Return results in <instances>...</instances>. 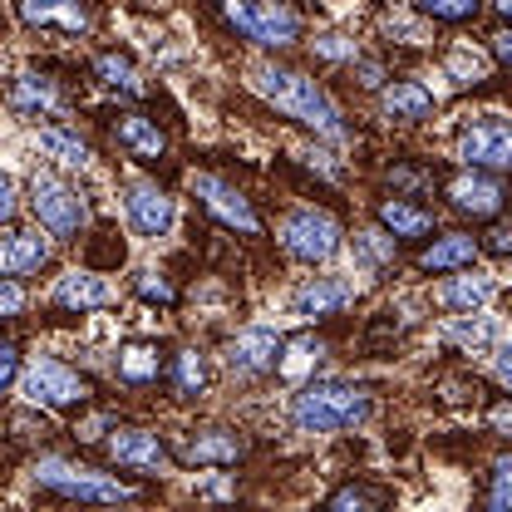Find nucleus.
I'll list each match as a JSON object with an SVG mask.
<instances>
[{
  "label": "nucleus",
  "mask_w": 512,
  "mask_h": 512,
  "mask_svg": "<svg viewBox=\"0 0 512 512\" xmlns=\"http://www.w3.org/2000/svg\"><path fill=\"white\" fill-rule=\"evenodd\" d=\"M252 89L266 104H276L286 119H296L301 128H311L316 138H325V143H345L350 138V124H345L340 104L330 99V89L320 79H311V74H301L291 64L261 60V64H252Z\"/></svg>",
  "instance_id": "obj_1"
},
{
  "label": "nucleus",
  "mask_w": 512,
  "mask_h": 512,
  "mask_svg": "<svg viewBox=\"0 0 512 512\" xmlns=\"http://www.w3.org/2000/svg\"><path fill=\"white\" fill-rule=\"evenodd\" d=\"M375 394L350 380H311L291 394V429L296 434H350L370 419Z\"/></svg>",
  "instance_id": "obj_2"
},
{
  "label": "nucleus",
  "mask_w": 512,
  "mask_h": 512,
  "mask_svg": "<svg viewBox=\"0 0 512 512\" xmlns=\"http://www.w3.org/2000/svg\"><path fill=\"white\" fill-rule=\"evenodd\" d=\"M30 483H35V493L60 498V503H133L138 498V488L124 483V478H114V473H104L94 463L55 458V453L50 458H35Z\"/></svg>",
  "instance_id": "obj_3"
},
{
  "label": "nucleus",
  "mask_w": 512,
  "mask_h": 512,
  "mask_svg": "<svg viewBox=\"0 0 512 512\" xmlns=\"http://www.w3.org/2000/svg\"><path fill=\"white\" fill-rule=\"evenodd\" d=\"M25 202H30V217H35L55 242H79V237L89 232V202H84V192L74 188L64 173H55V168H35V173H30Z\"/></svg>",
  "instance_id": "obj_4"
},
{
  "label": "nucleus",
  "mask_w": 512,
  "mask_h": 512,
  "mask_svg": "<svg viewBox=\"0 0 512 512\" xmlns=\"http://www.w3.org/2000/svg\"><path fill=\"white\" fill-rule=\"evenodd\" d=\"M222 20L256 50H291L306 40V20L281 0H212Z\"/></svg>",
  "instance_id": "obj_5"
},
{
  "label": "nucleus",
  "mask_w": 512,
  "mask_h": 512,
  "mask_svg": "<svg viewBox=\"0 0 512 512\" xmlns=\"http://www.w3.org/2000/svg\"><path fill=\"white\" fill-rule=\"evenodd\" d=\"M276 242H281V252L291 256V261H301V266H325V261H335L340 247H345V227H340V217L325 212V207H291V212L281 217Z\"/></svg>",
  "instance_id": "obj_6"
},
{
  "label": "nucleus",
  "mask_w": 512,
  "mask_h": 512,
  "mask_svg": "<svg viewBox=\"0 0 512 512\" xmlns=\"http://www.w3.org/2000/svg\"><path fill=\"white\" fill-rule=\"evenodd\" d=\"M20 394H25L30 409H55L60 414V409H84L94 389L74 365H64L55 355H40L20 370Z\"/></svg>",
  "instance_id": "obj_7"
},
{
  "label": "nucleus",
  "mask_w": 512,
  "mask_h": 512,
  "mask_svg": "<svg viewBox=\"0 0 512 512\" xmlns=\"http://www.w3.org/2000/svg\"><path fill=\"white\" fill-rule=\"evenodd\" d=\"M188 188H192V202H197L222 232L261 237V212H256L252 197L237 188V183H227V178H217V173H192Z\"/></svg>",
  "instance_id": "obj_8"
},
{
  "label": "nucleus",
  "mask_w": 512,
  "mask_h": 512,
  "mask_svg": "<svg viewBox=\"0 0 512 512\" xmlns=\"http://www.w3.org/2000/svg\"><path fill=\"white\" fill-rule=\"evenodd\" d=\"M453 153L463 168H483V173H512V119H473L458 128Z\"/></svg>",
  "instance_id": "obj_9"
},
{
  "label": "nucleus",
  "mask_w": 512,
  "mask_h": 512,
  "mask_svg": "<svg viewBox=\"0 0 512 512\" xmlns=\"http://www.w3.org/2000/svg\"><path fill=\"white\" fill-rule=\"evenodd\" d=\"M173 463L183 468H232L247 458V434L242 429H227V424H207V429H183L173 439Z\"/></svg>",
  "instance_id": "obj_10"
},
{
  "label": "nucleus",
  "mask_w": 512,
  "mask_h": 512,
  "mask_svg": "<svg viewBox=\"0 0 512 512\" xmlns=\"http://www.w3.org/2000/svg\"><path fill=\"white\" fill-rule=\"evenodd\" d=\"M281 355H286V335L271 330V325H247V330H237V335L222 345V365H227L237 380L276 375V370H281Z\"/></svg>",
  "instance_id": "obj_11"
},
{
  "label": "nucleus",
  "mask_w": 512,
  "mask_h": 512,
  "mask_svg": "<svg viewBox=\"0 0 512 512\" xmlns=\"http://www.w3.org/2000/svg\"><path fill=\"white\" fill-rule=\"evenodd\" d=\"M15 20L30 35L50 40H84L94 30V5L89 0H15Z\"/></svg>",
  "instance_id": "obj_12"
},
{
  "label": "nucleus",
  "mask_w": 512,
  "mask_h": 512,
  "mask_svg": "<svg viewBox=\"0 0 512 512\" xmlns=\"http://www.w3.org/2000/svg\"><path fill=\"white\" fill-rule=\"evenodd\" d=\"M104 458L109 463H119L124 473H138V478H158L168 463H173V448L158 439V429H138V424H128V429H109L104 434Z\"/></svg>",
  "instance_id": "obj_13"
},
{
  "label": "nucleus",
  "mask_w": 512,
  "mask_h": 512,
  "mask_svg": "<svg viewBox=\"0 0 512 512\" xmlns=\"http://www.w3.org/2000/svg\"><path fill=\"white\" fill-rule=\"evenodd\" d=\"M124 217H128V227H133V237L158 242V237L173 232L178 207H173V197H168V188H163L158 178H128L124 183Z\"/></svg>",
  "instance_id": "obj_14"
},
{
  "label": "nucleus",
  "mask_w": 512,
  "mask_h": 512,
  "mask_svg": "<svg viewBox=\"0 0 512 512\" xmlns=\"http://www.w3.org/2000/svg\"><path fill=\"white\" fill-rule=\"evenodd\" d=\"M444 202H448V212H458L463 222H493V217H503L508 192H503V183L493 173L463 168V173H453L444 183Z\"/></svg>",
  "instance_id": "obj_15"
},
{
  "label": "nucleus",
  "mask_w": 512,
  "mask_h": 512,
  "mask_svg": "<svg viewBox=\"0 0 512 512\" xmlns=\"http://www.w3.org/2000/svg\"><path fill=\"white\" fill-rule=\"evenodd\" d=\"M355 301H360V286L345 281V276H306V281L291 291V311H296L301 320L345 316Z\"/></svg>",
  "instance_id": "obj_16"
},
{
  "label": "nucleus",
  "mask_w": 512,
  "mask_h": 512,
  "mask_svg": "<svg viewBox=\"0 0 512 512\" xmlns=\"http://www.w3.org/2000/svg\"><path fill=\"white\" fill-rule=\"evenodd\" d=\"M5 104H10L15 119H55V114H64V89H60V79H50L45 69L30 64V69L15 74Z\"/></svg>",
  "instance_id": "obj_17"
},
{
  "label": "nucleus",
  "mask_w": 512,
  "mask_h": 512,
  "mask_svg": "<svg viewBox=\"0 0 512 512\" xmlns=\"http://www.w3.org/2000/svg\"><path fill=\"white\" fill-rule=\"evenodd\" d=\"M50 232L35 222V227H10L5 237H0V276H40L45 266H50Z\"/></svg>",
  "instance_id": "obj_18"
},
{
  "label": "nucleus",
  "mask_w": 512,
  "mask_h": 512,
  "mask_svg": "<svg viewBox=\"0 0 512 512\" xmlns=\"http://www.w3.org/2000/svg\"><path fill=\"white\" fill-rule=\"evenodd\" d=\"M114 143L124 148L138 168H168V133L158 128V119L148 114H119L114 119Z\"/></svg>",
  "instance_id": "obj_19"
},
{
  "label": "nucleus",
  "mask_w": 512,
  "mask_h": 512,
  "mask_svg": "<svg viewBox=\"0 0 512 512\" xmlns=\"http://www.w3.org/2000/svg\"><path fill=\"white\" fill-rule=\"evenodd\" d=\"M168 375V345L163 340H128L119 345V355H114V380L133 389V394H143V389H153V384Z\"/></svg>",
  "instance_id": "obj_20"
},
{
  "label": "nucleus",
  "mask_w": 512,
  "mask_h": 512,
  "mask_svg": "<svg viewBox=\"0 0 512 512\" xmlns=\"http://www.w3.org/2000/svg\"><path fill=\"white\" fill-rule=\"evenodd\" d=\"M375 222H380L384 232L399 237V247H409V242H429V237L439 232L434 207H424V202H414V197H404V192L384 197L380 207H375Z\"/></svg>",
  "instance_id": "obj_21"
},
{
  "label": "nucleus",
  "mask_w": 512,
  "mask_h": 512,
  "mask_svg": "<svg viewBox=\"0 0 512 512\" xmlns=\"http://www.w3.org/2000/svg\"><path fill=\"white\" fill-rule=\"evenodd\" d=\"M50 306L64 316H89V311H104L114 306V286L99 276V271H64L50 291Z\"/></svg>",
  "instance_id": "obj_22"
},
{
  "label": "nucleus",
  "mask_w": 512,
  "mask_h": 512,
  "mask_svg": "<svg viewBox=\"0 0 512 512\" xmlns=\"http://www.w3.org/2000/svg\"><path fill=\"white\" fill-rule=\"evenodd\" d=\"M380 114L389 124H404V128H419L429 124L434 114H439V104H434V94L419 84V79H389L380 89Z\"/></svg>",
  "instance_id": "obj_23"
},
{
  "label": "nucleus",
  "mask_w": 512,
  "mask_h": 512,
  "mask_svg": "<svg viewBox=\"0 0 512 512\" xmlns=\"http://www.w3.org/2000/svg\"><path fill=\"white\" fill-rule=\"evenodd\" d=\"M168 389H173V399L178 404H197V399H207V389H212V365H207V350H197V345H178L173 355H168Z\"/></svg>",
  "instance_id": "obj_24"
},
{
  "label": "nucleus",
  "mask_w": 512,
  "mask_h": 512,
  "mask_svg": "<svg viewBox=\"0 0 512 512\" xmlns=\"http://www.w3.org/2000/svg\"><path fill=\"white\" fill-rule=\"evenodd\" d=\"M493 291H498L493 276L463 266V271H448V281L434 291V301H439V311H448V316H473V311H483L493 301Z\"/></svg>",
  "instance_id": "obj_25"
},
{
  "label": "nucleus",
  "mask_w": 512,
  "mask_h": 512,
  "mask_svg": "<svg viewBox=\"0 0 512 512\" xmlns=\"http://www.w3.org/2000/svg\"><path fill=\"white\" fill-rule=\"evenodd\" d=\"M478 252H483V247H478L468 232H434L429 247L419 252V271H424V276H448V271L473 266Z\"/></svg>",
  "instance_id": "obj_26"
},
{
  "label": "nucleus",
  "mask_w": 512,
  "mask_h": 512,
  "mask_svg": "<svg viewBox=\"0 0 512 512\" xmlns=\"http://www.w3.org/2000/svg\"><path fill=\"white\" fill-rule=\"evenodd\" d=\"M89 69H94V79H99L109 94H119V99H143V94H148L143 69L128 60L124 50H99V55L89 60Z\"/></svg>",
  "instance_id": "obj_27"
},
{
  "label": "nucleus",
  "mask_w": 512,
  "mask_h": 512,
  "mask_svg": "<svg viewBox=\"0 0 512 512\" xmlns=\"http://www.w3.org/2000/svg\"><path fill=\"white\" fill-rule=\"evenodd\" d=\"M40 148L60 163V168H69V173H89L94 168V148L74 133V128H64V124H45L40 128Z\"/></svg>",
  "instance_id": "obj_28"
},
{
  "label": "nucleus",
  "mask_w": 512,
  "mask_h": 512,
  "mask_svg": "<svg viewBox=\"0 0 512 512\" xmlns=\"http://www.w3.org/2000/svg\"><path fill=\"white\" fill-rule=\"evenodd\" d=\"M444 340L458 350V355H488L493 350V340H498V325L488 316H448L444 325Z\"/></svg>",
  "instance_id": "obj_29"
},
{
  "label": "nucleus",
  "mask_w": 512,
  "mask_h": 512,
  "mask_svg": "<svg viewBox=\"0 0 512 512\" xmlns=\"http://www.w3.org/2000/svg\"><path fill=\"white\" fill-rule=\"evenodd\" d=\"M355 261H360V271H370V276L394 271V261H399V237H394V232H384V227L355 232Z\"/></svg>",
  "instance_id": "obj_30"
},
{
  "label": "nucleus",
  "mask_w": 512,
  "mask_h": 512,
  "mask_svg": "<svg viewBox=\"0 0 512 512\" xmlns=\"http://www.w3.org/2000/svg\"><path fill=\"white\" fill-rule=\"evenodd\" d=\"M488 0H414V10L434 25H473Z\"/></svg>",
  "instance_id": "obj_31"
},
{
  "label": "nucleus",
  "mask_w": 512,
  "mask_h": 512,
  "mask_svg": "<svg viewBox=\"0 0 512 512\" xmlns=\"http://www.w3.org/2000/svg\"><path fill=\"white\" fill-rule=\"evenodd\" d=\"M133 296L143 301V306H178V286H173V276L168 271H158V266H143L138 276H133Z\"/></svg>",
  "instance_id": "obj_32"
},
{
  "label": "nucleus",
  "mask_w": 512,
  "mask_h": 512,
  "mask_svg": "<svg viewBox=\"0 0 512 512\" xmlns=\"http://www.w3.org/2000/svg\"><path fill=\"white\" fill-rule=\"evenodd\" d=\"M483 503L493 512H512V453L493 458L488 468V488H483Z\"/></svg>",
  "instance_id": "obj_33"
},
{
  "label": "nucleus",
  "mask_w": 512,
  "mask_h": 512,
  "mask_svg": "<svg viewBox=\"0 0 512 512\" xmlns=\"http://www.w3.org/2000/svg\"><path fill=\"white\" fill-rule=\"evenodd\" d=\"M311 50H316V60H325V64H350L360 55V40H350V35H340V30H325V35L311 40Z\"/></svg>",
  "instance_id": "obj_34"
},
{
  "label": "nucleus",
  "mask_w": 512,
  "mask_h": 512,
  "mask_svg": "<svg viewBox=\"0 0 512 512\" xmlns=\"http://www.w3.org/2000/svg\"><path fill=\"white\" fill-rule=\"evenodd\" d=\"M380 30L384 35H399V45H414V50H419V45H429L424 15H404V10H399V15H384Z\"/></svg>",
  "instance_id": "obj_35"
},
{
  "label": "nucleus",
  "mask_w": 512,
  "mask_h": 512,
  "mask_svg": "<svg viewBox=\"0 0 512 512\" xmlns=\"http://www.w3.org/2000/svg\"><path fill=\"white\" fill-rule=\"evenodd\" d=\"M444 69H448V79H458V84H478V79L488 74V60L473 55V50H448Z\"/></svg>",
  "instance_id": "obj_36"
},
{
  "label": "nucleus",
  "mask_w": 512,
  "mask_h": 512,
  "mask_svg": "<svg viewBox=\"0 0 512 512\" xmlns=\"http://www.w3.org/2000/svg\"><path fill=\"white\" fill-rule=\"evenodd\" d=\"M350 84L365 89V94H380L384 84H389V69H384L380 60H370V55H355V60H350Z\"/></svg>",
  "instance_id": "obj_37"
},
{
  "label": "nucleus",
  "mask_w": 512,
  "mask_h": 512,
  "mask_svg": "<svg viewBox=\"0 0 512 512\" xmlns=\"http://www.w3.org/2000/svg\"><path fill=\"white\" fill-rule=\"evenodd\" d=\"M389 503V493H375V488H360V483H345L325 498V508H380Z\"/></svg>",
  "instance_id": "obj_38"
},
{
  "label": "nucleus",
  "mask_w": 512,
  "mask_h": 512,
  "mask_svg": "<svg viewBox=\"0 0 512 512\" xmlns=\"http://www.w3.org/2000/svg\"><path fill=\"white\" fill-rule=\"evenodd\" d=\"M25 306H30L25 281H20V276H0V320H20Z\"/></svg>",
  "instance_id": "obj_39"
},
{
  "label": "nucleus",
  "mask_w": 512,
  "mask_h": 512,
  "mask_svg": "<svg viewBox=\"0 0 512 512\" xmlns=\"http://www.w3.org/2000/svg\"><path fill=\"white\" fill-rule=\"evenodd\" d=\"M488 256H503L512 261V217H493V227H488V237L478 242Z\"/></svg>",
  "instance_id": "obj_40"
},
{
  "label": "nucleus",
  "mask_w": 512,
  "mask_h": 512,
  "mask_svg": "<svg viewBox=\"0 0 512 512\" xmlns=\"http://www.w3.org/2000/svg\"><path fill=\"white\" fill-rule=\"evenodd\" d=\"M389 183H394V192H404V197H419V192L429 188V173H419V168L399 163V168H389Z\"/></svg>",
  "instance_id": "obj_41"
},
{
  "label": "nucleus",
  "mask_w": 512,
  "mask_h": 512,
  "mask_svg": "<svg viewBox=\"0 0 512 512\" xmlns=\"http://www.w3.org/2000/svg\"><path fill=\"white\" fill-rule=\"evenodd\" d=\"M20 370H25V365H20V345L0 335V394H5L10 384L20 380Z\"/></svg>",
  "instance_id": "obj_42"
},
{
  "label": "nucleus",
  "mask_w": 512,
  "mask_h": 512,
  "mask_svg": "<svg viewBox=\"0 0 512 512\" xmlns=\"http://www.w3.org/2000/svg\"><path fill=\"white\" fill-rule=\"evenodd\" d=\"M488 434H498V439H512V394H508V399H498V404L488 409Z\"/></svg>",
  "instance_id": "obj_43"
},
{
  "label": "nucleus",
  "mask_w": 512,
  "mask_h": 512,
  "mask_svg": "<svg viewBox=\"0 0 512 512\" xmlns=\"http://www.w3.org/2000/svg\"><path fill=\"white\" fill-rule=\"evenodd\" d=\"M15 207H20V197H15V183H10V173H0V227L15 217Z\"/></svg>",
  "instance_id": "obj_44"
},
{
  "label": "nucleus",
  "mask_w": 512,
  "mask_h": 512,
  "mask_svg": "<svg viewBox=\"0 0 512 512\" xmlns=\"http://www.w3.org/2000/svg\"><path fill=\"white\" fill-rule=\"evenodd\" d=\"M493 370H498V380L512 389V335L498 345V350H493Z\"/></svg>",
  "instance_id": "obj_45"
},
{
  "label": "nucleus",
  "mask_w": 512,
  "mask_h": 512,
  "mask_svg": "<svg viewBox=\"0 0 512 512\" xmlns=\"http://www.w3.org/2000/svg\"><path fill=\"white\" fill-rule=\"evenodd\" d=\"M493 60L503 64V69H512V25H508V30H498V35H493Z\"/></svg>",
  "instance_id": "obj_46"
},
{
  "label": "nucleus",
  "mask_w": 512,
  "mask_h": 512,
  "mask_svg": "<svg viewBox=\"0 0 512 512\" xmlns=\"http://www.w3.org/2000/svg\"><path fill=\"white\" fill-rule=\"evenodd\" d=\"M493 10H498V15H503V20L512 25V0H493Z\"/></svg>",
  "instance_id": "obj_47"
},
{
  "label": "nucleus",
  "mask_w": 512,
  "mask_h": 512,
  "mask_svg": "<svg viewBox=\"0 0 512 512\" xmlns=\"http://www.w3.org/2000/svg\"><path fill=\"white\" fill-rule=\"evenodd\" d=\"M0 79H5V45H0Z\"/></svg>",
  "instance_id": "obj_48"
}]
</instances>
